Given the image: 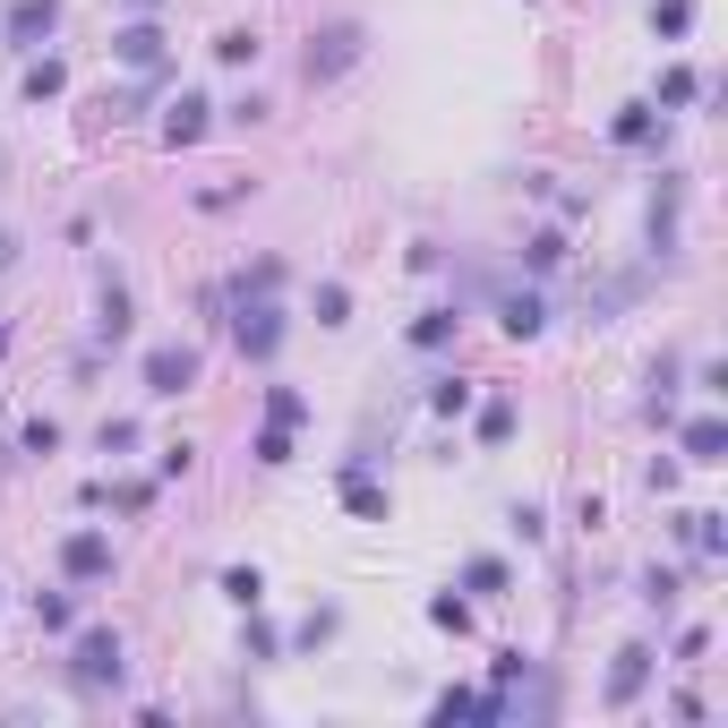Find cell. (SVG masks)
I'll return each mask as SVG.
<instances>
[{
  "instance_id": "cell-1",
  "label": "cell",
  "mask_w": 728,
  "mask_h": 728,
  "mask_svg": "<svg viewBox=\"0 0 728 728\" xmlns=\"http://www.w3.org/2000/svg\"><path fill=\"white\" fill-rule=\"evenodd\" d=\"M198 386V352L189 343H155L146 352V395H189Z\"/></svg>"
},
{
  "instance_id": "cell-2",
  "label": "cell",
  "mask_w": 728,
  "mask_h": 728,
  "mask_svg": "<svg viewBox=\"0 0 728 728\" xmlns=\"http://www.w3.org/2000/svg\"><path fill=\"white\" fill-rule=\"evenodd\" d=\"M77 686H121V634L112 626L77 634Z\"/></svg>"
},
{
  "instance_id": "cell-3",
  "label": "cell",
  "mask_w": 728,
  "mask_h": 728,
  "mask_svg": "<svg viewBox=\"0 0 728 728\" xmlns=\"http://www.w3.org/2000/svg\"><path fill=\"white\" fill-rule=\"evenodd\" d=\"M352 61H361V27H326L318 43H309V86H326V77H343Z\"/></svg>"
},
{
  "instance_id": "cell-4",
  "label": "cell",
  "mask_w": 728,
  "mask_h": 728,
  "mask_svg": "<svg viewBox=\"0 0 728 728\" xmlns=\"http://www.w3.org/2000/svg\"><path fill=\"white\" fill-rule=\"evenodd\" d=\"M61 565L77 583H103V574H112V540H103V531H77V540H61Z\"/></svg>"
},
{
  "instance_id": "cell-5",
  "label": "cell",
  "mask_w": 728,
  "mask_h": 728,
  "mask_svg": "<svg viewBox=\"0 0 728 728\" xmlns=\"http://www.w3.org/2000/svg\"><path fill=\"white\" fill-rule=\"evenodd\" d=\"M274 343H283V309H240V352H249V361H274Z\"/></svg>"
},
{
  "instance_id": "cell-6",
  "label": "cell",
  "mask_w": 728,
  "mask_h": 728,
  "mask_svg": "<svg viewBox=\"0 0 728 728\" xmlns=\"http://www.w3.org/2000/svg\"><path fill=\"white\" fill-rule=\"evenodd\" d=\"M643 677H652V652H643V643H626V652H617V668H609V711H626V703L643 695Z\"/></svg>"
},
{
  "instance_id": "cell-7",
  "label": "cell",
  "mask_w": 728,
  "mask_h": 728,
  "mask_svg": "<svg viewBox=\"0 0 728 728\" xmlns=\"http://www.w3.org/2000/svg\"><path fill=\"white\" fill-rule=\"evenodd\" d=\"M112 52H121L129 69H164V27H155V18H137V27H121Z\"/></svg>"
},
{
  "instance_id": "cell-8",
  "label": "cell",
  "mask_w": 728,
  "mask_h": 728,
  "mask_svg": "<svg viewBox=\"0 0 728 728\" xmlns=\"http://www.w3.org/2000/svg\"><path fill=\"white\" fill-rule=\"evenodd\" d=\"M198 137H206V95H180L164 112V146H198Z\"/></svg>"
},
{
  "instance_id": "cell-9",
  "label": "cell",
  "mask_w": 728,
  "mask_h": 728,
  "mask_svg": "<svg viewBox=\"0 0 728 728\" xmlns=\"http://www.w3.org/2000/svg\"><path fill=\"white\" fill-rule=\"evenodd\" d=\"M0 27L18 34V43H43V34L61 27V9H52V0H18V9H9V18H0Z\"/></svg>"
},
{
  "instance_id": "cell-10",
  "label": "cell",
  "mask_w": 728,
  "mask_h": 728,
  "mask_svg": "<svg viewBox=\"0 0 728 728\" xmlns=\"http://www.w3.org/2000/svg\"><path fill=\"white\" fill-rule=\"evenodd\" d=\"M728 455V420H686V464H720Z\"/></svg>"
},
{
  "instance_id": "cell-11",
  "label": "cell",
  "mask_w": 728,
  "mask_h": 728,
  "mask_svg": "<svg viewBox=\"0 0 728 728\" xmlns=\"http://www.w3.org/2000/svg\"><path fill=\"white\" fill-rule=\"evenodd\" d=\"M343 497H352V514H368V523H386V489H377L368 471H343Z\"/></svg>"
},
{
  "instance_id": "cell-12",
  "label": "cell",
  "mask_w": 728,
  "mask_h": 728,
  "mask_svg": "<svg viewBox=\"0 0 728 728\" xmlns=\"http://www.w3.org/2000/svg\"><path fill=\"white\" fill-rule=\"evenodd\" d=\"M412 343H420V352H446V343H455V309H429V318L412 326Z\"/></svg>"
},
{
  "instance_id": "cell-13",
  "label": "cell",
  "mask_w": 728,
  "mask_h": 728,
  "mask_svg": "<svg viewBox=\"0 0 728 728\" xmlns=\"http://www.w3.org/2000/svg\"><path fill=\"white\" fill-rule=\"evenodd\" d=\"M61 86H69V69H61V61H34V69H27V95H34V103H52Z\"/></svg>"
},
{
  "instance_id": "cell-14",
  "label": "cell",
  "mask_w": 728,
  "mask_h": 728,
  "mask_svg": "<svg viewBox=\"0 0 728 728\" xmlns=\"http://www.w3.org/2000/svg\"><path fill=\"white\" fill-rule=\"evenodd\" d=\"M540 318H549V309H540V300H506V334H540Z\"/></svg>"
},
{
  "instance_id": "cell-15",
  "label": "cell",
  "mask_w": 728,
  "mask_h": 728,
  "mask_svg": "<svg viewBox=\"0 0 728 728\" xmlns=\"http://www.w3.org/2000/svg\"><path fill=\"white\" fill-rule=\"evenodd\" d=\"M652 27H661V34H686V27H695V0H661V9H652Z\"/></svg>"
},
{
  "instance_id": "cell-16",
  "label": "cell",
  "mask_w": 728,
  "mask_h": 728,
  "mask_svg": "<svg viewBox=\"0 0 728 728\" xmlns=\"http://www.w3.org/2000/svg\"><path fill=\"white\" fill-rule=\"evenodd\" d=\"M343 318H352V292H343V283H326V292H318V326H343Z\"/></svg>"
},
{
  "instance_id": "cell-17",
  "label": "cell",
  "mask_w": 728,
  "mask_h": 728,
  "mask_svg": "<svg viewBox=\"0 0 728 728\" xmlns=\"http://www.w3.org/2000/svg\"><path fill=\"white\" fill-rule=\"evenodd\" d=\"M480 437H489V446H506V437H514V403H489V412H480Z\"/></svg>"
},
{
  "instance_id": "cell-18",
  "label": "cell",
  "mask_w": 728,
  "mask_h": 728,
  "mask_svg": "<svg viewBox=\"0 0 728 728\" xmlns=\"http://www.w3.org/2000/svg\"><path fill=\"white\" fill-rule=\"evenodd\" d=\"M464 583H471V592H506V565H497V558H471Z\"/></svg>"
},
{
  "instance_id": "cell-19",
  "label": "cell",
  "mask_w": 728,
  "mask_h": 728,
  "mask_svg": "<svg viewBox=\"0 0 728 728\" xmlns=\"http://www.w3.org/2000/svg\"><path fill=\"white\" fill-rule=\"evenodd\" d=\"M215 61H258V34H215Z\"/></svg>"
},
{
  "instance_id": "cell-20",
  "label": "cell",
  "mask_w": 728,
  "mask_h": 728,
  "mask_svg": "<svg viewBox=\"0 0 728 728\" xmlns=\"http://www.w3.org/2000/svg\"><path fill=\"white\" fill-rule=\"evenodd\" d=\"M258 464H292V429H274V420H266V437H258Z\"/></svg>"
},
{
  "instance_id": "cell-21",
  "label": "cell",
  "mask_w": 728,
  "mask_h": 728,
  "mask_svg": "<svg viewBox=\"0 0 728 728\" xmlns=\"http://www.w3.org/2000/svg\"><path fill=\"white\" fill-rule=\"evenodd\" d=\"M643 137H652V112H643V103H634V112H617V146H643Z\"/></svg>"
},
{
  "instance_id": "cell-22",
  "label": "cell",
  "mask_w": 728,
  "mask_h": 728,
  "mask_svg": "<svg viewBox=\"0 0 728 728\" xmlns=\"http://www.w3.org/2000/svg\"><path fill=\"white\" fill-rule=\"evenodd\" d=\"M686 540H695L703 558H711V549H720V514H686Z\"/></svg>"
},
{
  "instance_id": "cell-23",
  "label": "cell",
  "mask_w": 728,
  "mask_h": 728,
  "mask_svg": "<svg viewBox=\"0 0 728 728\" xmlns=\"http://www.w3.org/2000/svg\"><path fill=\"white\" fill-rule=\"evenodd\" d=\"M429 403H437V412H446V420H455V412H464V403H471V386H464V377H446V386H429Z\"/></svg>"
},
{
  "instance_id": "cell-24",
  "label": "cell",
  "mask_w": 728,
  "mask_h": 728,
  "mask_svg": "<svg viewBox=\"0 0 728 728\" xmlns=\"http://www.w3.org/2000/svg\"><path fill=\"white\" fill-rule=\"evenodd\" d=\"M103 334H112V343L129 334V300H121V292H103Z\"/></svg>"
},
{
  "instance_id": "cell-25",
  "label": "cell",
  "mask_w": 728,
  "mask_h": 728,
  "mask_svg": "<svg viewBox=\"0 0 728 728\" xmlns=\"http://www.w3.org/2000/svg\"><path fill=\"white\" fill-rule=\"evenodd\" d=\"M34 617H43V626H69V617H77V609H69L61 592H34Z\"/></svg>"
},
{
  "instance_id": "cell-26",
  "label": "cell",
  "mask_w": 728,
  "mask_h": 728,
  "mask_svg": "<svg viewBox=\"0 0 728 728\" xmlns=\"http://www.w3.org/2000/svg\"><path fill=\"white\" fill-rule=\"evenodd\" d=\"M661 103H695V69H668V77H661Z\"/></svg>"
},
{
  "instance_id": "cell-27",
  "label": "cell",
  "mask_w": 728,
  "mask_h": 728,
  "mask_svg": "<svg viewBox=\"0 0 728 728\" xmlns=\"http://www.w3.org/2000/svg\"><path fill=\"white\" fill-rule=\"evenodd\" d=\"M266 412H274V429H292V420H300V395H292V386H274V395H266Z\"/></svg>"
},
{
  "instance_id": "cell-28",
  "label": "cell",
  "mask_w": 728,
  "mask_h": 728,
  "mask_svg": "<svg viewBox=\"0 0 728 728\" xmlns=\"http://www.w3.org/2000/svg\"><path fill=\"white\" fill-rule=\"evenodd\" d=\"M223 592H232L240 609H258V574H249V565H232V574H223Z\"/></svg>"
},
{
  "instance_id": "cell-29",
  "label": "cell",
  "mask_w": 728,
  "mask_h": 728,
  "mask_svg": "<svg viewBox=\"0 0 728 728\" xmlns=\"http://www.w3.org/2000/svg\"><path fill=\"white\" fill-rule=\"evenodd\" d=\"M129 9H164V0H129Z\"/></svg>"
},
{
  "instance_id": "cell-30",
  "label": "cell",
  "mask_w": 728,
  "mask_h": 728,
  "mask_svg": "<svg viewBox=\"0 0 728 728\" xmlns=\"http://www.w3.org/2000/svg\"><path fill=\"white\" fill-rule=\"evenodd\" d=\"M0 352H9V326H0Z\"/></svg>"
}]
</instances>
